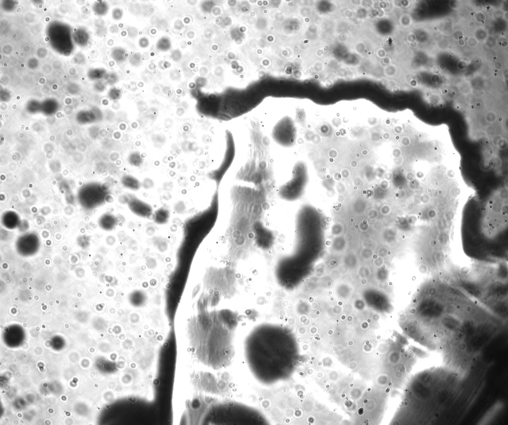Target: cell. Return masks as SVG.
Listing matches in <instances>:
<instances>
[{"label":"cell","instance_id":"3","mask_svg":"<svg viewBox=\"0 0 508 425\" xmlns=\"http://www.w3.org/2000/svg\"><path fill=\"white\" fill-rule=\"evenodd\" d=\"M296 131L294 123L291 118L285 117L279 121L272 130V137L279 145L284 147L292 146L295 142Z\"/></svg>","mask_w":508,"mask_h":425},{"label":"cell","instance_id":"2","mask_svg":"<svg viewBox=\"0 0 508 425\" xmlns=\"http://www.w3.org/2000/svg\"><path fill=\"white\" fill-rule=\"evenodd\" d=\"M211 423L217 425H264L263 415L255 409L235 402L223 403L210 410Z\"/></svg>","mask_w":508,"mask_h":425},{"label":"cell","instance_id":"1","mask_svg":"<svg viewBox=\"0 0 508 425\" xmlns=\"http://www.w3.org/2000/svg\"><path fill=\"white\" fill-rule=\"evenodd\" d=\"M280 332L256 335L246 347L250 369L262 383H275L286 379L290 373L293 352L288 343V335Z\"/></svg>","mask_w":508,"mask_h":425}]
</instances>
